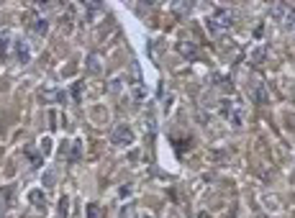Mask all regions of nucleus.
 Listing matches in <instances>:
<instances>
[{
  "instance_id": "1",
  "label": "nucleus",
  "mask_w": 295,
  "mask_h": 218,
  "mask_svg": "<svg viewBox=\"0 0 295 218\" xmlns=\"http://www.w3.org/2000/svg\"><path fill=\"white\" fill-rule=\"evenodd\" d=\"M234 21H236V16L231 13L229 8H218L213 16H208L206 26H208L211 33H223V31H229L234 26Z\"/></svg>"
},
{
  "instance_id": "2",
  "label": "nucleus",
  "mask_w": 295,
  "mask_h": 218,
  "mask_svg": "<svg viewBox=\"0 0 295 218\" xmlns=\"http://www.w3.org/2000/svg\"><path fill=\"white\" fill-rule=\"evenodd\" d=\"M269 18L282 24L285 28H295V8L288 3H275L269 8Z\"/></svg>"
},
{
  "instance_id": "3",
  "label": "nucleus",
  "mask_w": 295,
  "mask_h": 218,
  "mask_svg": "<svg viewBox=\"0 0 295 218\" xmlns=\"http://www.w3.org/2000/svg\"><path fill=\"white\" fill-rule=\"evenodd\" d=\"M221 113H223V118L229 121L231 126H236V129L244 123V108L236 100H221Z\"/></svg>"
},
{
  "instance_id": "4",
  "label": "nucleus",
  "mask_w": 295,
  "mask_h": 218,
  "mask_svg": "<svg viewBox=\"0 0 295 218\" xmlns=\"http://www.w3.org/2000/svg\"><path fill=\"white\" fill-rule=\"evenodd\" d=\"M110 141H113V144H118V146H129V144H134V131H131V126H129V123H118L116 129L110 131Z\"/></svg>"
},
{
  "instance_id": "5",
  "label": "nucleus",
  "mask_w": 295,
  "mask_h": 218,
  "mask_svg": "<svg viewBox=\"0 0 295 218\" xmlns=\"http://www.w3.org/2000/svg\"><path fill=\"white\" fill-rule=\"evenodd\" d=\"M80 154H82V144L80 141H70V144L64 146V152H62V157L67 159V162H77Z\"/></svg>"
},
{
  "instance_id": "6",
  "label": "nucleus",
  "mask_w": 295,
  "mask_h": 218,
  "mask_svg": "<svg viewBox=\"0 0 295 218\" xmlns=\"http://www.w3.org/2000/svg\"><path fill=\"white\" fill-rule=\"evenodd\" d=\"M13 47H16V59L26 64V62L31 59V49H28L26 39H16V41H13Z\"/></svg>"
},
{
  "instance_id": "7",
  "label": "nucleus",
  "mask_w": 295,
  "mask_h": 218,
  "mask_svg": "<svg viewBox=\"0 0 295 218\" xmlns=\"http://www.w3.org/2000/svg\"><path fill=\"white\" fill-rule=\"evenodd\" d=\"M265 59H267V47H254L252 54H249V64H252V67L265 64Z\"/></svg>"
},
{
  "instance_id": "8",
  "label": "nucleus",
  "mask_w": 295,
  "mask_h": 218,
  "mask_svg": "<svg viewBox=\"0 0 295 218\" xmlns=\"http://www.w3.org/2000/svg\"><path fill=\"white\" fill-rule=\"evenodd\" d=\"M28 200L41 211L44 205H47V192H44V190H31V192H28Z\"/></svg>"
},
{
  "instance_id": "9",
  "label": "nucleus",
  "mask_w": 295,
  "mask_h": 218,
  "mask_svg": "<svg viewBox=\"0 0 295 218\" xmlns=\"http://www.w3.org/2000/svg\"><path fill=\"white\" fill-rule=\"evenodd\" d=\"M177 49H180V54H183V56H188V59H190V56H198V49H195V44L180 41V44H177Z\"/></svg>"
},
{
  "instance_id": "10",
  "label": "nucleus",
  "mask_w": 295,
  "mask_h": 218,
  "mask_svg": "<svg viewBox=\"0 0 295 218\" xmlns=\"http://www.w3.org/2000/svg\"><path fill=\"white\" fill-rule=\"evenodd\" d=\"M31 28L36 31L39 36H44V33L49 31V21H47V18H36V21H33V24H31Z\"/></svg>"
},
{
  "instance_id": "11",
  "label": "nucleus",
  "mask_w": 295,
  "mask_h": 218,
  "mask_svg": "<svg viewBox=\"0 0 295 218\" xmlns=\"http://www.w3.org/2000/svg\"><path fill=\"white\" fill-rule=\"evenodd\" d=\"M131 93H134L136 100H144V98H146V87H144L141 82H134V85H131Z\"/></svg>"
},
{
  "instance_id": "12",
  "label": "nucleus",
  "mask_w": 295,
  "mask_h": 218,
  "mask_svg": "<svg viewBox=\"0 0 295 218\" xmlns=\"http://www.w3.org/2000/svg\"><path fill=\"white\" fill-rule=\"evenodd\" d=\"M254 100L259 103V106H265V103H267V90H265L262 85H257V87H254Z\"/></svg>"
},
{
  "instance_id": "13",
  "label": "nucleus",
  "mask_w": 295,
  "mask_h": 218,
  "mask_svg": "<svg viewBox=\"0 0 295 218\" xmlns=\"http://www.w3.org/2000/svg\"><path fill=\"white\" fill-rule=\"evenodd\" d=\"M39 149H41V154L52 152V139H49V136H41V139H39Z\"/></svg>"
},
{
  "instance_id": "14",
  "label": "nucleus",
  "mask_w": 295,
  "mask_h": 218,
  "mask_svg": "<svg viewBox=\"0 0 295 218\" xmlns=\"http://www.w3.org/2000/svg\"><path fill=\"white\" fill-rule=\"evenodd\" d=\"M87 218H100V205L98 203H87Z\"/></svg>"
},
{
  "instance_id": "15",
  "label": "nucleus",
  "mask_w": 295,
  "mask_h": 218,
  "mask_svg": "<svg viewBox=\"0 0 295 218\" xmlns=\"http://www.w3.org/2000/svg\"><path fill=\"white\" fill-rule=\"evenodd\" d=\"M8 47H10V39L8 36H0V56H3V59L8 56Z\"/></svg>"
},
{
  "instance_id": "16",
  "label": "nucleus",
  "mask_w": 295,
  "mask_h": 218,
  "mask_svg": "<svg viewBox=\"0 0 295 218\" xmlns=\"http://www.w3.org/2000/svg\"><path fill=\"white\" fill-rule=\"evenodd\" d=\"M28 157H31V162H33L31 167H39V164H41V157H39L36 152H31V149H28Z\"/></svg>"
},
{
  "instance_id": "17",
  "label": "nucleus",
  "mask_w": 295,
  "mask_h": 218,
  "mask_svg": "<svg viewBox=\"0 0 295 218\" xmlns=\"http://www.w3.org/2000/svg\"><path fill=\"white\" fill-rule=\"evenodd\" d=\"M59 205H62V208H59V213H62V216H64L67 211H70V200H67V198H62V200H59Z\"/></svg>"
},
{
  "instance_id": "18",
  "label": "nucleus",
  "mask_w": 295,
  "mask_h": 218,
  "mask_svg": "<svg viewBox=\"0 0 295 218\" xmlns=\"http://www.w3.org/2000/svg\"><path fill=\"white\" fill-rule=\"evenodd\" d=\"M90 62H93V64H90V70H93V72H100V64H98V56H90Z\"/></svg>"
},
{
  "instance_id": "19",
  "label": "nucleus",
  "mask_w": 295,
  "mask_h": 218,
  "mask_svg": "<svg viewBox=\"0 0 295 218\" xmlns=\"http://www.w3.org/2000/svg\"><path fill=\"white\" fill-rule=\"evenodd\" d=\"M3 216H5V205H3V203H0V218H3Z\"/></svg>"
},
{
  "instance_id": "20",
  "label": "nucleus",
  "mask_w": 295,
  "mask_h": 218,
  "mask_svg": "<svg viewBox=\"0 0 295 218\" xmlns=\"http://www.w3.org/2000/svg\"><path fill=\"white\" fill-rule=\"evenodd\" d=\"M144 218H152V216H144Z\"/></svg>"
},
{
  "instance_id": "21",
  "label": "nucleus",
  "mask_w": 295,
  "mask_h": 218,
  "mask_svg": "<svg viewBox=\"0 0 295 218\" xmlns=\"http://www.w3.org/2000/svg\"><path fill=\"white\" fill-rule=\"evenodd\" d=\"M293 31H295V28H293Z\"/></svg>"
}]
</instances>
